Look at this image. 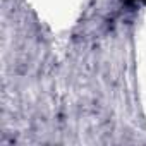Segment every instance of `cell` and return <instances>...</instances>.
I'll use <instances>...</instances> for the list:
<instances>
[{
	"label": "cell",
	"mask_w": 146,
	"mask_h": 146,
	"mask_svg": "<svg viewBox=\"0 0 146 146\" xmlns=\"http://www.w3.org/2000/svg\"><path fill=\"white\" fill-rule=\"evenodd\" d=\"M141 2H146V0H125L127 5H137V4H141Z\"/></svg>",
	"instance_id": "1"
}]
</instances>
